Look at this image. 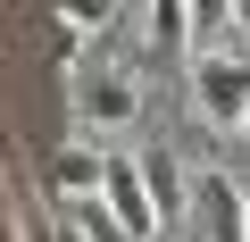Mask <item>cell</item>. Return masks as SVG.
<instances>
[{
  "instance_id": "1",
  "label": "cell",
  "mask_w": 250,
  "mask_h": 242,
  "mask_svg": "<svg viewBox=\"0 0 250 242\" xmlns=\"http://www.w3.org/2000/svg\"><path fill=\"white\" fill-rule=\"evenodd\" d=\"M192 100L208 126H250V50H200L192 59Z\"/></svg>"
},
{
  "instance_id": "2",
  "label": "cell",
  "mask_w": 250,
  "mask_h": 242,
  "mask_svg": "<svg viewBox=\"0 0 250 242\" xmlns=\"http://www.w3.org/2000/svg\"><path fill=\"white\" fill-rule=\"evenodd\" d=\"M67 109L83 126H134L142 117V84L117 67H67Z\"/></svg>"
},
{
  "instance_id": "3",
  "label": "cell",
  "mask_w": 250,
  "mask_h": 242,
  "mask_svg": "<svg viewBox=\"0 0 250 242\" xmlns=\"http://www.w3.org/2000/svg\"><path fill=\"white\" fill-rule=\"evenodd\" d=\"M134 242H159V209H150V184H142V159L125 151H100V192H92Z\"/></svg>"
},
{
  "instance_id": "4",
  "label": "cell",
  "mask_w": 250,
  "mask_h": 242,
  "mask_svg": "<svg viewBox=\"0 0 250 242\" xmlns=\"http://www.w3.org/2000/svg\"><path fill=\"white\" fill-rule=\"evenodd\" d=\"M192 217H200V242H250V192L225 167L192 176Z\"/></svg>"
},
{
  "instance_id": "5",
  "label": "cell",
  "mask_w": 250,
  "mask_h": 242,
  "mask_svg": "<svg viewBox=\"0 0 250 242\" xmlns=\"http://www.w3.org/2000/svg\"><path fill=\"white\" fill-rule=\"evenodd\" d=\"M0 225H9V242H75V225H67V234H50L42 200L25 192V167H17L9 134H0Z\"/></svg>"
},
{
  "instance_id": "6",
  "label": "cell",
  "mask_w": 250,
  "mask_h": 242,
  "mask_svg": "<svg viewBox=\"0 0 250 242\" xmlns=\"http://www.w3.org/2000/svg\"><path fill=\"white\" fill-rule=\"evenodd\" d=\"M142 184H150V209H159V225L192 209V176H184L167 151H142Z\"/></svg>"
},
{
  "instance_id": "7",
  "label": "cell",
  "mask_w": 250,
  "mask_h": 242,
  "mask_svg": "<svg viewBox=\"0 0 250 242\" xmlns=\"http://www.w3.org/2000/svg\"><path fill=\"white\" fill-rule=\"evenodd\" d=\"M50 192H59V200H92V192H100V151L59 142V159H50Z\"/></svg>"
},
{
  "instance_id": "8",
  "label": "cell",
  "mask_w": 250,
  "mask_h": 242,
  "mask_svg": "<svg viewBox=\"0 0 250 242\" xmlns=\"http://www.w3.org/2000/svg\"><path fill=\"white\" fill-rule=\"evenodd\" d=\"M150 42H159V50L192 42V0H150Z\"/></svg>"
},
{
  "instance_id": "9",
  "label": "cell",
  "mask_w": 250,
  "mask_h": 242,
  "mask_svg": "<svg viewBox=\"0 0 250 242\" xmlns=\"http://www.w3.org/2000/svg\"><path fill=\"white\" fill-rule=\"evenodd\" d=\"M108 17H117V0H59V25H67V34H83V42H92V34H108Z\"/></svg>"
},
{
  "instance_id": "10",
  "label": "cell",
  "mask_w": 250,
  "mask_h": 242,
  "mask_svg": "<svg viewBox=\"0 0 250 242\" xmlns=\"http://www.w3.org/2000/svg\"><path fill=\"white\" fill-rule=\"evenodd\" d=\"M217 25H225V0H192V42H208Z\"/></svg>"
},
{
  "instance_id": "11",
  "label": "cell",
  "mask_w": 250,
  "mask_h": 242,
  "mask_svg": "<svg viewBox=\"0 0 250 242\" xmlns=\"http://www.w3.org/2000/svg\"><path fill=\"white\" fill-rule=\"evenodd\" d=\"M225 25H242V34H250V0H225Z\"/></svg>"
}]
</instances>
